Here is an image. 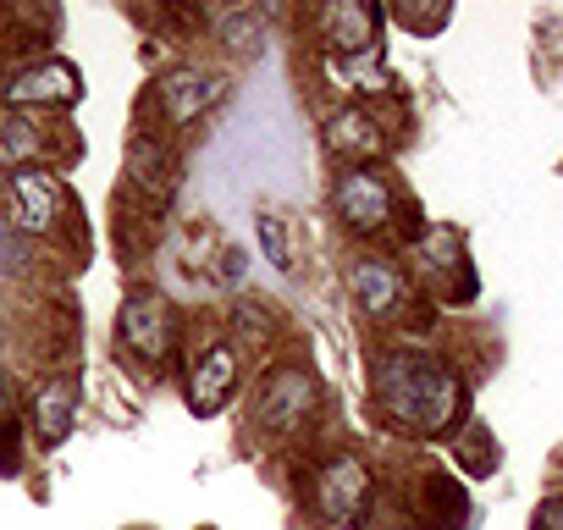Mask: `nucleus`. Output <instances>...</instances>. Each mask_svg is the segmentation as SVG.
Here are the masks:
<instances>
[{
	"label": "nucleus",
	"instance_id": "f257e3e1",
	"mask_svg": "<svg viewBox=\"0 0 563 530\" xmlns=\"http://www.w3.org/2000/svg\"><path fill=\"white\" fill-rule=\"evenodd\" d=\"M376 393L415 431H442L453 420V409H459L453 376L437 360H426V354H393V360H382L376 365Z\"/></svg>",
	"mask_w": 563,
	"mask_h": 530
},
{
	"label": "nucleus",
	"instance_id": "f03ea898",
	"mask_svg": "<svg viewBox=\"0 0 563 530\" xmlns=\"http://www.w3.org/2000/svg\"><path fill=\"white\" fill-rule=\"evenodd\" d=\"M7 205H12V221L7 227H18V232H51L56 216H62V183L45 166H23L7 183Z\"/></svg>",
	"mask_w": 563,
	"mask_h": 530
},
{
	"label": "nucleus",
	"instance_id": "7ed1b4c3",
	"mask_svg": "<svg viewBox=\"0 0 563 530\" xmlns=\"http://www.w3.org/2000/svg\"><path fill=\"white\" fill-rule=\"evenodd\" d=\"M117 332H122V343H128L139 360H150V365H161V360L172 354V310H166L161 299H150V294H133V299L122 305Z\"/></svg>",
	"mask_w": 563,
	"mask_h": 530
},
{
	"label": "nucleus",
	"instance_id": "20e7f679",
	"mask_svg": "<svg viewBox=\"0 0 563 530\" xmlns=\"http://www.w3.org/2000/svg\"><path fill=\"white\" fill-rule=\"evenodd\" d=\"M78 95H84L78 67H67V62H34V67L12 73V84H7L12 106H73Z\"/></svg>",
	"mask_w": 563,
	"mask_h": 530
},
{
	"label": "nucleus",
	"instance_id": "39448f33",
	"mask_svg": "<svg viewBox=\"0 0 563 530\" xmlns=\"http://www.w3.org/2000/svg\"><path fill=\"white\" fill-rule=\"evenodd\" d=\"M232 382H238V354L227 343L205 349V360L194 365V382H188V409L194 415H216L232 398Z\"/></svg>",
	"mask_w": 563,
	"mask_h": 530
},
{
	"label": "nucleus",
	"instance_id": "423d86ee",
	"mask_svg": "<svg viewBox=\"0 0 563 530\" xmlns=\"http://www.w3.org/2000/svg\"><path fill=\"white\" fill-rule=\"evenodd\" d=\"M221 95H227V84L210 78V73H172V78L161 84V106H166V117H172L177 128H188L194 117H205Z\"/></svg>",
	"mask_w": 563,
	"mask_h": 530
},
{
	"label": "nucleus",
	"instance_id": "0eeeda50",
	"mask_svg": "<svg viewBox=\"0 0 563 530\" xmlns=\"http://www.w3.org/2000/svg\"><path fill=\"white\" fill-rule=\"evenodd\" d=\"M338 210H343L349 227H382L393 216V194L376 172H349L338 183Z\"/></svg>",
	"mask_w": 563,
	"mask_h": 530
},
{
	"label": "nucleus",
	"instance_id": "6e6552de",
	"mask_svg": "<svg viewBox=\"0 0 563 530\" xmlns=\"http://www.w3.org/2000/svg\"><path fill=\"white\" fill-rule=\"evenodd\" d=\"M310 409H316V387H310V376H299V371H282V376H271L265 404H260L265 426H276V431H294Z\"/></svg>",
	"mask_w": 563,
	"mask_h": 530
},
{
	"label": "nucleus",
	"instance_id": "1a4fd4ad",
	"mask_svg": "<svg viewBox=\"0 0 563 530\" xmlns=\"http://www.w3.org/2000/svg\"><path fill=\"white\" fill-rule=\"evenodd\" d=\"M73 415H78V387L62 376V382H51V387L40 393V409H34L40 442H45V448H56V442L73 431Z\"/></svg>",
	"mask_w": 563,
	"mask_h": 530
},
{
	"label": "nucleus",
	"instance_id": "9d476101",
	"mask_svg": "<svg viewBox=\"0 0 563 530\" xmlns=\"http://www.w3.org/2000/svg\"><path fill=\"white\" fill-rule=\"evenodd\" d=\"M349 288H354V299L365 310H393L398 294H404V283L393 277V265H382V260H360L349 272Z\"/></svg>",
	"mask_w": 563,
	"mask_h": 530
},
{
	"label": "nucleus",
	"instance_id": "9b49d317",
	"mask_svg": "<svg viewBox=\"0 0 563 530\" xmlns=\"http://www.w3.org/2000/svg\"><path fill=\"white\" fill-rule=\"evenodd\" d=\"M327 67H332V78H338L343 89H354V95H382V89L393 84L382 51H365V56H332Z\"/></svg>",
	"mask_w": 563,
	"mask_h": 530
},
{
	"label": "nucleus",
	"instance_id": "f8f14e48",
	"mask_svg": "<svg viewBox=\"0 0 563 530\" xmlns=\"http://www.w3.org/2000/svg\"><path fill=\"white\" fill-rule=\"evenodd\" d=\"M360 503H365V470H360V459H338L332 475H327V514L354 519Z\"/></svg>",
	"mask_w": 563,
	"mask_h": 530
},
{
	"label": "nucleus",
	"instance_id": "ddd939ff",
	"mask_svg": "<svg viewBox=\"0 0 563 530\" xmlns=\"http://www.w3.org/2000/svg\"><path fill=\"white\" fill-rule=\"evenodd\" d=\"M332 150H349V155H376L382 150V133H376V122L365 117V111H343V117H332Z\"/></svg>",
	"mask_w": 563,
	"mask_h": 530
},
{
	"label": "nucleus",
	"instance_id": "4468645a",
	"mask_svg": "<svg viewBox=\"0 0 563 530\" xmlns=\"http://www.w3.org/2000/svg\"><path fill=\"white\" fill-rule=\"evenodd\" d=\"M40 150H45V139H40L34 122H23V117H7V122H0V155H7L18 172H23Z\"/></svg>",
	"mask_w": 563,
	"mask_h": 530
},
{
	"label": "nucleus",
	"instance_id": "2eb2a0df",
	"mask_svg": "<svg viewBox=\"0 0 563 530\" xmlns=\"http://www.w3.org/2000/svg\"><path fill=\"white\" fill-rule=\"evenodd\" d=\"M260 243H265V254H271L276 272H288V238H282V227H276L271 216H260Z\"/></svg>",
	"mask_w": 563,
	"mask_h": 530
},
{
	"label": "nucleus",
	"instance_id": "dca6fc26",
	"mask_svg": "<svg viewBox=\"0 0 563 530\" xmlns=\"http://www.w3.org/2000/svg\"><path fill=\"white\" fill-rule=\"evenodd\" d=\"M221 283H243V249H227L221 254V272H216Z\"/></svg>",
	"mask_w": 563,
	"mask_h": 530
},
{
	"label": "nucleus",
	"instance_id": "f3484780",
	"mask_svg": "<svg viewBox=\"0 0 563 530\" xmlns=\"http://www.w3.org/2000/svg\"><path fill=\"white\" fill-rule=\"evenodd\" d=\"M536 530H563V497H558V503H547V508L536 514Z\"/></svg>",
	"mask_w": 563,
	"mask_h": 530
}]
</instances>
